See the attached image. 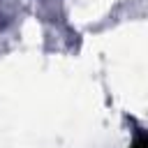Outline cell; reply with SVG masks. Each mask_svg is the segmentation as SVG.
Masks as SVG:
<instances>
[{
    "instance_id": "1",
    "label": "cell",
    "mask_w": 148,
    "mask_h": 148,
    "mask_svg": "<svg viewBox=\"0 0 148 148\" xmlns=\"http://www.w3.org/2000/svg\"><path fill=\"white\" fill-rule=\"evenodd\" d=\"M132 148H148V136H139V139L132 143Z\"/></svg>"
}]
</instances>
